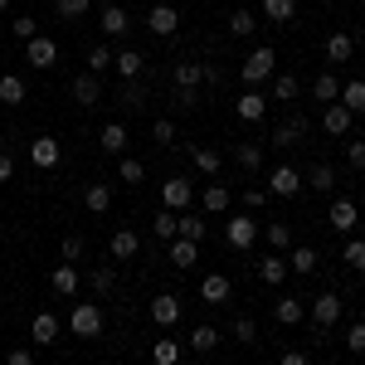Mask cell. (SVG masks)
<instances>
[{
    "label": "cell",
    "mask_w": 365,
    "mask_h": 365,
    "mask_svg": "<svg viewBox=\"0 0 365 365\" xmlns=\"http://www.w3.org/2000/svg\"><path fill=\"white\" fill-rule=\"evenodd\" d=\"M25 63H29V68H54V63H58V44L49 39V34L25 39Z\"/></svg>",
    "instance_id": "cell-4"
},
{
    "label": "cell",
    "mask_w": 365,
    "mask_h": 365,
    "mask_svg": "<svg viewBox=\"0 0 365 365\" xmlns=\"http://www.w3.org/2000/svg\"><path fill=\"white\" fill-rule=\"evenodd\" d=\"M234 113H239V122H263L268 98H263V93H239V98H234Z\"/></svg>",
    "instance_id": "cell-19"
},
{
    "label": "cell",
    "mask_w": 365,
    "mask_h": 365,
    "mask_svg": "<svg viewBox=\"0 0 365 365\" xmlns=\"http://www.w3.org/2000/svg\"><path fill=\"white\" fill-rule=\"evenodd\" d=\"M88 287H93L98 297H113V292H117V273H113V268H93V278H88Z\"/></svg>",
    "instance_id": "cell-43"
},
{
    "label": "cell",
    "mask_w": 365,
    "mask_h": 365,
    "mask_svg": "<svg viewBox=\"0 0 365 365\" xmlns=\"http://www.w3.org/2000/svg\"><path fill=\"white\" fill-rule=\"evenodd\" d=\"M166 249H170V268H180V273H185V268H195V258H200V244H195V239L175 234Z\"/></svg>",
    "instance_id": "cell-18"
},
{
    "label": "cell",
    "mask_w": 365,
    "mask_h": 365,
    "mask_svg": "<svg viewBox=\"0 0 365 365\" xmlns=\"http://www.w3.org/2000/svg\"><path fill=\"white\" fill-rule=\"evenodd\" d=\"M258 278L268 282V287H278V282H287V258H282V253L273 249L268 258H263V263H258Z\"/></svg>",
    "instance_id": "cell-28"
},
{
    "label": "cell",
    "mask_w": 365,
    "mask_h": 365,
    "mask_svg": "<svg viewBox=\"0 0 365 365\" xmlns=\"http://www.w3.org/2000/svg\"><path fill=\"white\" fill-rule=\"evenodd\" d=\"M49 292H58V297H78V268H73V263H58L54 273H49Z\"/></svg>",
    "instance_id": "cell-20"
},
{
    "label": "cell",
    "mask_w": 365,
    "mask_h": 365,
    "mask_svg": "<svg viewBox=\"0 0 365 365\" xmlns=\"http://www.w3.org/2000/svg\"><path fill=\"white\" fill-rule=\"evenodd\" d=\"M83 234H68V239H63V244H58V258H63V263H78V258H83Z\"/></svg>",
    "instance_id": "cell-48"
},
{
    "label": "cell",
    "mask_w": 365,
    "mask_h": 365,
    "mask_svg": "<svg viewBox=\"0 0 365 365\" xmlns=\"http://www.w3.org/2000/svg\"><path fill=\"white\" fill-rule=\"evenodd\" d=\"M108 249H113V258H117V263H127V258H137V253H141V239L132 234V229H113Z\"/></svg>",
    "instance_id": "cell-21"
},
{
    "label": "cell",
    "mask_w": 365,
    "mask_h": 365,
    "mask_svg": "<svg viewBox=\"0 0 365 365\" xmlns=\"http://www.w3.org/2000/svg\"><path fill=\"white\" fill-rule=\"evenodd\" d=\"M127 141H132V132H127V122H122V117H113V122L98 132V146H103L108 156H127Z\"/></svg>",
    "instance_id": "cell-10"
},
{
    "label": "cell",
    "mask_w": 365,
    "mask_h": 365,
    "mask_svg": "<svg viewBox=\"0 0 365 365\" xmlns=\"http://www.w3.org/2000/svg\"><path fill=\"white\" fill-rule=\"evenodd\" d=\"M180 234H185V239H195V244H205V239H210L205 215H185V210H180Z\"/></svg>",
    "instance_id": "cell-41"
},
{
    "label": "cell",
    "mask_w": 365,
    "mask_h": 365,
    "mask_svg": "<svg viewBox=\"0 0 365 365\" xmlns=\"http://www.w3.org/2000/svg\"><path fill=\"white\" fill-rule=\"evenodd\" d=\"M113 63H117L122 78H141V73H146V54H141V49H117Z\"/></svg>",
    "instance_id": "cell-27"
},
{
    "label": "cell",
    "mask_w": 365,
    "mask_h": 365,
    "mask_svg": "<svg viewBox=\"0 0 365 365\" xmlns=\"http://www.w3.org/2000/svg\"><path fill=\"white\" fill-rule=\"evenodd\" d=\"M229 287H234V282H229L225 273H210V278L200 282V297H205L210 307H225V302H229Z\"/></svg>",
    "instance_id": "cell-25"
},
{
    "label": "cell",
    "mask_w": 365,
    "mask_h": 365,
    "mask_svg": "<svg viewBox=\"0 0 365 365\" xmlns=\"http://www.w3.org/2000/svg\"><path fill=\"white\" fill-rule=\"evenodd\" d=\"M336 103H346L351 113H365V78H351V83H341V98Z\"/></svg>",
    "instance_id": "cell-34"
},
{
    "label": "cell",
    "mask_w": 365,
    "mask_h": 365,
    "mask_svg": "<svg viewBox=\"0 0 365 365\" xmlns=\"http://www.w3.org/2000/svg\"><path fill=\"white\" fill-rule=\"evenodd\" d=\"M244 205L258 210V205H268V190H244Z\"/></svg>",
    "instance_id": "cell-60"
},
{
    "label": "cell",
    "mask_w": 365,
    "mask_h": 365,
    "mask_svg": "<svg viewBox=\"0 0 365 365\" xmlns=\"http://www.w3.org/2000/svg\"><path fill=\"white\" fill-rule=\"evenodd\" d=\"M273 68H278V54H273V49H253V54L244 58L239 73H244V83H249V88H258V83L273 78Z\"/></svg>",
    "instance_id": "cell-2"
},
{
    "label": "cell",
    "mask_w": 365,
    "mask_h": 365,
    "mask_svg": "<svg viewBox=\"0 0 365 365\" xmlns=\"http://www.w3.org/2000/svg\"><path fill=\"white\" fill-rule=\"evenodd\" d=\"M10 175H15V156H10V151H0V185H5Z\"/></svg>",
    "instance_id": "cell-59"
},
{
    "label": "cell",
    "mask_w": 365,
    "mask_h": 365,
    "mask_svg": "<svg viewBox=\"0 0 365 365\" xmlns=\"http://www.w3.org/2000/svg\"><path fill=\"white\" fill-rule=\"evenodd\" d=\"M146 29H151L156 39H170V34L180 29V10H175V5H151V10H146Z\"/></svg>",
    "instance_id": "cell-6"
},
{
    "label": "cell",
    "mask_w": 365,
    "mask_h": 365,
    "mask_svg": "<svg viewBox=\"0 0 365 365\" xmlns=\"http://www.w3.org/2000/svg\"><path fill=\"white\" fill-rule=\"evenodd\" d=\"M83 210H88V215H108V210H113V185L93 180V185L83 190Z\"/></svg>",
    "instance_id": "cell-24"
},
{
    "label": "cell",
    "mask_w": 365,
    "mask_h": 365,
    "mask_svg": "<svg viewBox=\"0 0 365 365\" xmlns=\"http://www.w3.org/2000/svg\"><path fill=\"white\" fill-rule=\"evenodd\" d=\"M234 161L244 170H263V146L258 141H244V146H234Z\"/></svg>",
    "instance_id": "cell-36"
},
{
    "label": "cell",
    "mask_w": 365,
    "mask_h": 365,
    "mask_svg": "<svg viewBox=\"0 0 365 365\" xmlns=\"http://www.w3.org/2000/svg\"><path fill=\"white\" fill-rule=\"evenodd\" d=\"M151 322H156V327H175V322H180V297H175V292H156V297H151Z\"/></svg>",
    "instance_id": "cell-17"
},
{
    "label": "cell",
    "mask_w": 365,
    "mask_h": 365,
    "mask_svg": "<svg viewBox=\"0 0 365 365\" xmlns=\"http://www.w3.org/2000/svg\"><path fill=\"white\" fill-rule=\"evenodd\" d=\"M68 93H73L78 108H98V103H103V83H98V73H78V78L68 83Z\"/></svg>",
    "instance_id": "cell-12"
},
{
    "label": "cell",
    "mask_w": 365,
    "mask_h": 365,
    "mask_svg": "<svg viewBox=\"0 0 365 365\" xmlns=\"http://www.w3.org/2000/svg\"><path fill=\"white\" fill-rule=\"evenodd\" d=\"M297 190H302V170H297V166H273V170H268V195L292 200Z\"/></svg>",
    "instance_id": "cell-3"
},
{
    "label": "cell",
    "mask_w": 365,
    "mask_h": 365,
    "mask_svg": "<svg viewBox=\"0 0 365 365\" xmlns=\"http://www.w3.org/2000/svg\"><path fill=\"white\" fill-rule=\"evenodd\" d=\"M0 10H10V0H0Z\"/></svg>",
    "instance_id": "cell-62"
},
{
    "label": "cell",
    "mask_w": 365,
    "mask_h": 365,
    "mask_svg": "<svg viewBox=\"0 0 365 365\" xmlns=\"http://www.w3.org/2000/svg\"><path fill=\"white\" fill-rule=\"evenodd\" d=\"M312 190H322V195H331V190H336V170L331 166H312Z\"/></svg>",
    "instance_id": "cell-46"
},
{
    "label": "cell",
    "mask_w": 365,
    "mask_h": 365,
    "mask_svg": "<svg viewBox=\"0 0 365 365\" xmlns=\"http://www.w3.org/2000/svg\"><path fill=\"white\" fill-rule=\"evenodd\" d=\"M98 25H103V34H108V39H122V34L132 29V15H127L117 0H108V5L98 10Z\"/></svg>",
    "instance_id": "cell-8"
},
{
    "label": "cell",
    "mask_w": 365,
    "mask_h": 365,
    "mask_svg": "<svg viewBox=\"0 0 365 365\" xmlns=\"http://www.w3.org/2000/svg\"><path fill=\"white\" fill-rule=\"evenodd\" d=\"M0 103H5V108H20V103H25V78L0 73Z\"/></svg>",
    "instance_id": "cell-33"
},
{
    "label": "cell",
    "mask_w": 365,
    "mask_h": 365,
    "mask_svg": "<svg viewBox=\"0 0 365 365\" xmlns=\"http://www.w3.org/2000/svg\"><path fill=\"white\" fill-rule=\"evenodd\" d=\"M234 205V195H229L225 185H210L205 195H200V210H210V215H220V210H229Z\"/></svg>",
    "instance_id": "cell-39"
},
{
    "label": "cell",
    "mask_w": 365,
    "mask_h": 365,
    "mask_svg": "<svg viewBox=\"0 0 365 365\" xmlns=\"http://www.w3.org/2000/svg\"><path fill=\"white\" fill-rule=\"evenodd\" d=\"M263 15H268L273 25H287V20L297 15V0H263Z\"/></svg>",
    "instance_id": "cell-42"
},
{
    "label": "cell",
    "mask_w": 365,
    "mask_h": 365,
    "mask_svg": "<svg viewBox=\"0 0 365 365\" xmlns=\"http://www.w3.org/2000/svg\"><path fill=\"white\" fill-rule=\"evenodd\" d=\"M88 5L93 0H54V15L58 20H78V15H88Z\"/></svg>",
    "instance_id": "cell-49"
},
{
    "label": "cell",
    "mask_w": 365,
    "mask_h": 365,
    "mask_svg": "<svg viewBox=\"0 0 365 365\" xmlns=\"http://www.w3.org/2000/svg\"><path fill=\"white\" fill-rule=\"evenodd\" d=\"M63 327H68L78 341H93V336H103V312L93 307V302H73V312H68Z\"/></svg>",
    "instance_id": "cell-1"
},
{
    "label": "cell",
    "mask_w": 365,
    "mask_h": 365,
    "mask_svg": "<svg viewBox=\"0 0 365 365\" xmlns=\"http://www.w3.org/2000/svg\"><path fill=\"white\" fill-rule=\"evenodd\" d=\"M58 156H63V146H58L54 137H44V132H39V137L29 141V161H34L39 170H54V166H58Z\"/></svg>",
    "instance_id": "cell-11"
},
{
    "label": "cell",
    "mask_w": 365,
    "mask_h": 365,
    "mask_svg": "<svg viewBox=\"0 0 365 365\" xmlns=\"http://www.w3.org/2000/svg\"><path fill=\"white\" fill-rule=\"evenodd\" d=\"M253 29H258V15H253V10H234V15H229V34H234V39H249Z\"/></svg>",
    "instance_id": "cell-37"
},
{
    "label": "cell",
    "mask_w": 365,
    "mask_h": 365,
    "mask_svg": "<svg viewBox=\"0 0 365 365\" xmlns=\"http://www.w3.org/2000/svg\"><path fill=\"white\" fill-rule=\"evenodd\" d=\"M312 98H317V103H336V98H341L336 73H317V83H312Z\"/></svg>",
    "instance_id": "cell-35"
},
{
    "label": "cell",
    "mask_w": 365,
    "mask_h": 365,
    "mask_svg": "<svg viewBox=\"0 0 365 365\" xmlns=\"http://www.w3.org/2000/svg\"><path fill=\"white\" fill-rule=\"evenodd\" d=\"M15 34H20V39H34V34H39V20H34V15H15Z\"/></svg>",
    "instance_id": "cell-55"
},
{
    "label": "cell",
    "mask_w": 365,
    "mask_h": 365,
    "mask_svg": "<svg viewBox=\"0 0 365 365\" xmlns=\"http://www.w3.org/2000/svg\"><path fill=\"white\" fill-rule=\"evenodd\" d=\"M151 141H156V146H175V122H166V117H161V122L151 127Z\"/></svg>",
    "instance_id": "cell-51"
},
{
    "label": "cell",
    "mask_w": 365,
    "mask_h": 365,
    "mask_svg": "<svg viewBox=\"0 0 365 365\" xmlns=\"http://www.w3.org/2000/svg\"><path fill=\"white\" fill-rule=\"evenodd\" d=\"M268 244H273V249H287V244H292V229L287 225H268Z\"/></svg>",
    "instance_id": "cell-53"
},
{
    "label": "cell",
    "mask_w": 365,
    "mask_h": 365,
    "mask_svg": "<svg viewBox=\"0 0 365 365\" xmlns=\"http://www.w3.org/2000/svg\"><path fill=\"white\" fill-rule=\"evenodd\" d=\"M317 263H322V253H317V249H292V244H287V273H302V278H307Z\"/></svg>",
    "instance_id": "cell-30"
},
{
    "label": "cell",
    "mask_w": 365,
    "mask_h": 365,
    "mask_svg": "<svg viewBox=\"0 0 365 365\" xmlns=\"http://www.w3.org/2000/svg\"><path fill=\"white\" fill-rule=\"evenodd\" d=\"M108 68H113V49L108 44H93L88 49V73H108Z\"/></svg>",
    "instance_id": "cell-45"
},
{
    "label": "cell",
    "mask_w": 365,
    "mask_h": 365,
    "mask_svg": "<svg viewBox=\"0 0 365 365\" xmlns=\"http://www.w3.org/2000/svg\"><path fill=\"white\" fill-rule=\"evenodd\" d=\"M234 341H244V346H253V341H258V327H253L249 317H239V322H234Z\"/></svg>",
    "instance_id": "cell-52"
},
{
    "label": "cell",
    "mask_w": 365,
    "mask_h": 365,
    "mask_svg": "<svg viewBox=\"0 0 365 365\" xmlns=\"http://www.w3.org/2000/svg\"><path fill=\"white\" fill-rule=\"evenodd\" d=\"M341 258H346V268H356V273H365V239H351V244L341 249Z\"/></svg>",
    "instance_id": "cell-47"
},
{
    "label": "cell",
    "mask_w": 365,
    "mask_h": 365,
    "mask_svg": "<svg viewBox=\"0 0 365 365\" xmlns=\"http://www.w3.org/2000/svg\"><path fill=\"white\" fill-rule=\"evenodd\" d=\"M5 361H10V365H34V351H29V346H15Z\"/></svg>",
    "instance_id": "cell-58"
},
{
    "label": "cell",
    "mask_w": 365,
    "mask_h": 365,
    "mask_svg": "<svg viewBox=\"0 0 365 365\" xmlns=\"http://www.w3.org/2000/svg\"><path fill=\"white\" fill-rule=\"evenodd\" d=\"M190 151V166L200 170V175H220V166H225V156L215 151V146H185Z\"/></svg>",
    "instance_id": "cell-23"
},
{
    "label": "cell",
    "mask_w": 365,
    "mask_h": 365,
    "mask_svg": "<svg viewBox=\"0 0 365 365\" xmlns=\"http://www.w3.org/2000/svg\"><path fill=\"white\" fill-rule=\"evenodd\" d=\"M220 346V327H190V351H215Z\"/></svg>",
    "instance_id": "cell-40"
},
{
    "label": "cell",
    "mask_w": 365,
    "mask_h": 365,
    "mask_svg": "<svg viewBox=\"0 0 365 365\" xmlns=\"http://www.w3.org/2000/svg\"><path fill=\"white\" fill-rule=\"evenodd\" d=\"M58 331H63V322H58L54 312H34V322H29V336H34V346H54Z\"/></svg>",
    "instance_id": "cell-14"
},
{
    "label": "cell",
    "mask_w": 365,
    "mask_h": 365,
    "mask_svg": "<svg viewBox=\"0 0 365 365\" xmlns=\"http://www.w3.org/2000/svg\"><path fill=\"white\" fill-rule=\"evenodd\" d=\"M351 108H346V103H327V117H322V127H327V132H331V137H346V132H351Z\"/></svg>",
    "instance_id": "cell-26"
},
{
    "label": "cell",
    "mask_w": 365,
    "mask_h": 365,
    "mask_svg": "<svg viewBox=\"0 0 365 365\" xmlns=\"http://www.w3.org/2000/svg\"><path fill=\"white\" fill-rule=\"evenodd\" d=\"M302 317H307V307H302L297 297H278V302H273V322H278V327H297Z\"/></svg>",
    "instance_id": "cell-29"
},
{
    "label": "cell",
    "mask_w": 365,
    "mask_h": 365,
    "mask_svg": "<svg viewBox=\"0 0 365 365\" xmlns=\"http://www.w3.org/2000/svg\"><path fill=\"white\" fill-rule=\"evenodd\" d=\"M146 98H151L146 78H122V88H117V103H122L127 113H141V108H146Z\"/></svg>",
    "instance_id": "cell-15"
},
{
    "label": "cell",
    "mask_w": 365,
    "mask_h": 365,
    "mask_svg": "<svg viewBox=\"0 0 365 365\" xmlns=\"http://www.w3.org/2000/svg\"><path fill=\"white\" fill-rule=\"evenodd\" d=\"M282 365H307V351H282Z\"/></svg>",
    "instance_id": "cell-61"
},
{
    "label": "cell",
    "mask_w": 365,
    "mask_h": 365,
    "mask_svg": "<svg viewBox=\"0 0 365 365\" xmlns=\"http://www.w3.org/2000/svg\"><path fill=\"white\" fill-rule=\"evenodd\" d=\"M156 239H161V244H170V239H175V234H180V210H166V205H161V210H156Z\"/></svg>",
    "instance_id": "cell-31"
},
{
    "label": "cell",
    "mask_w": 365,
    "mask_h": 365,
    "mask_svg": "<svg viewBox=\"0 0 365 365\" xmlns=\"http://www.w3.org/2000/svg\"><path fill=\"white\" fill-rule=\"evenodd\" d=\"M195 103H200L195 88H175V108H180V113H195Z\"/></svg>",
    "instance_id": "cell-54"
},
{
    "label": "cell",
    "mask_w": 365,
    "mask_h": 365,
    "mask_svg": "<svg viewBox=\"0 0 365 365\" xmlns=\"http://www.w3.org/2000/svg\"><path fill=\"white\" fill-rule=\"evenodd\" d=\"M346 161L356 170H365V141H346Z\"/></svg>",
    "instance_id": "cell-57"
},
{
    "label": "cell",
    "mask_w": 365,
    "mask_h": 365,
    "mask_svg": "<svg viewBox=\"0 0 365 365\" xmlns=\"http://www.w3.org/2000/svg\"><path fill=\"white\" fill-rule=\"evenodd\" d=\"M312 322H317V327H336V322H341V292H322V297H312Z\"/></svg>",
    "instance_id": "cell-16"
},
{
    "label": "cell",
    "mask_w": 365,
    "mask_h": 365,
    "mask_svg": "<svg viewBox=\"0 0 365 365\" xmlns=\"http://www.w3.org/2000/svg\"><path fill=\"white\" fill-rule=\"evenodd\" d=\"M297 93H302V83H297L292 73H278V78H273V98H278V103H292Z\"/></svg>",
    "instance_id": "cell-44"
},
{
    "label": "cell",
    "mask_w": 365,
    "mask_h": 365,
    "mask_svg": "<svg viewBox=\"0 0 365 365\" xmlns=\"http://www.w3.org/2000/svg\"><path fill=\"white\" fill-rule=\"evenodd\" d=\"M151 356H156V365H175V361H180V346H175V341H156Z\"/></svg>",
    "instance_id": "cell-50"
},
{
    "label": "cell",
    "mask_w": 365,
    "mask_h": 365,
    "mask_svg": "<svg viewBox=\"0 0 365 365\" xmlns=\"http://www.w3.org/2000/svg\"><path fill=\"white\" fill-rule=\"evenodd\" d=\"M351 54H356V39H351L346 29H336V34L327 39V58H331V63H346Z\"/></svg>",
    "instance_id": "cell-32"
},
{
    "label": "cell",
    "mask_w": 365,
    "mask_h": 365,
    "mask_svg": "<svg viewBox=\"0 0 365 365\" xmlns=\"http://www.w3.org/2000/svg\"><path fill=\"white\" fill-rule=\"evenodd\" d=\"M117 175H122V185H141L146 180V166H141L137 156H117Z\"/></svg>",
    "instance_id": "cell-38"
},
{
    "label": "cell",
    "mask_w": 365,
    "mask_h": 365,
    "mask_svg": "<svg viewBox=\"0 0 365 365\" xmlns=\"http://www.w3.org/2000/svg\"><path fill=\"white\" fill-rule=\"evenodd\" d=\"M161 205H166V210H190V205H195V185H190L185 175H170L166 185H161Z\"/></svg>",
    "instance_id": "cell-5"
},
{
    "label": "cell",
    "mask_w": 365,
    "mask_h": 365,
    "mask_svg": "<svg viewBox=\"0 0 365 365\" xmlns=\"http://www.w3.org/2000/svg\"><path fill=\"white\" fill-rule=\"evenodd\" d=\"M170 78H175V88H200L205 83V63H195V58H175Z\"/></svg>",
    "instance_id": "cell-22"
},
{
    "label": "cell",
    "mask_w": 365,
    "mask_h": 365,
    "mask_svg": "<svg viewBox=\"0 0 365 365\" xmlns=\"http://www.w3.org/2000/svg\"><path fill=\"white\" fill-rule=\"evenodd\" d=\"M346 351H351V356H365V327H351V331H346Z\"/></svg>",
    "instance_id": "cell-56"
},
{
    "label": "cell",
    "mask_w": 365,
    "mask_h": 365,
    "mask_svg": "<svg viewBox=\"0 0 365 365\" xmlns=\"http://www.w3.org/2000/svg\"><path fill=\"white\" fill-rule=\"evenodd\" d=\"M225 239H229V249H253V239H258V225H253L249 215H234L225 225Z\"/></svg>",
    "instance_id": "cell-13"
},
{
    "label": "cell",
    "mask_w": 365,
    "mask_h": 365,
    "mask_svg": "<svg viewBox=\"0 0 365 365\" xmlns=\"http://www.w3.org/2000/svg\"><path fill=\"white\" fill-rule=\"evenodd\" d=\"M307 127H312L307 117H302V113H292L287 122H278V127L268 132V141H273V146H297V141L307 137Z\"/></svg>",
    "instance_id": "cell-9"
},
{
    "label": "cell",
    "mask_w": 365,
    "mask_h": 365,
    "mask_svg": "<svg viewBox=\"0 0 365 365\" xmlns=\"http://www.w3.org/2000/svg\"><path fill=\"white\" fill-rule=\"evenodd\" d=\"M327 225L336 229V234H351V229L361 225V210H356V200H331V210H327Z\"/></svg>",
    "instance_id": "cell-7"
}]
</instances>
